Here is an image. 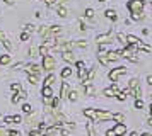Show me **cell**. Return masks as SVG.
Masks as SVG:
<instances>
[{
	"mask_svg": "<svg viewBox=\"0 0 152 136\" xmlns=\"http://www.w3.org/2000/svg\"><path fill=\"white\" fill-rule=\"evenodd\" d=\"M56 68V61L51 54H45L41 60V70L48 72V73H53V70Z\"/></svg>",
	"mask_w": 152,
	"mask_h": 136,
	"instance_id": "1",
	"label": "cell"
},
{
	"mask_svg": "<svg viewBox=\"0 0 152 136\" xmlns=\"http://www.w3.org/2000/svg\"><path fill=\"white\" fill-rule=\"evenodd\" d=\"M145 0H128L126 2V9L130 10V14L133 12H144Z\"/></svg>",
	"mask_w": 152,
	"mask_h": 136,
	"instance_id": "2",
	"label": "cell"
},
{
	"mask_svg": "<svg viewBox=\"0 0 152 136\" xmlns=\"http://www.w3.org/2000/svg\"><path fill=\"white\" fill-rule=\"evenodd\" d=\"M128 72V68L126 67H116V68H113V70H110V73H108V78H110L111 82H118V78L121 77V75H125Z\"/></svg>",
	"mask_w": 152,
	"mask_h": 136,
	"instance_id": "3",
	"label": "cell"
},
{
	"mask_svg": "<svg viewBox=\"0 0 152 136\" xmlns=\"http://www.w3.org/2000/svg\"><path fill=\"white\" fill-rule=\"evenodd\" d=\"M96 121L99 122L113 121V112H110L108 109H96Z\"/></svg>",
	"mask_w": 152,
	"mask_h": 136,
	"instance_id": "4",
	"label": "cell"
},
{
	"mask_svg": "<svg viewBox=\"0 0 152 136\" xmlns=\"http://www.w3.org/2000/svg\"><path fill=\"white\" fill-rule=\"evenodd\" d=\"M75 70H77V78L82 82L84 78H86V75H87V68H86V61H82V60H77L75 63Z\"/></svg>",
	"mask_w": 152,
	"mask_h": 136,
	"instance_id": "5",
	"label": "cell"
},
{
	"mask_svg": "<svg viewBox=\"0 0 152 136\" xmlns=\"http://www.w3.org/2000/svg\"><path fill=\"white\" fill-rule=\"evenodd\" d=\"M113 41V31H106V33H101L96 36V43L97 44H110Z\"/></svg>",
	"mask_w": 152,
	"mask_h": 136,
	"instance_id": "6",
	"label": "cell"
},
{
	"mask_svg": "<svg viewBox=\"0 0 152 136\" xmlns=\"http://www.w3.org/2000/svg\"><path fill=\"white\" fill-rule=\"evenodd\" d=\"M22 70L28 75H39L41 73V65H38V63H26Z\"/></svg>",
	"mask_w": 152,
	"mask_h": 136,
	"instance_id": "7",
	"label": "cell"
},
{
	"mask_svg": "<svg viewBox=\"0 0 152 136\" xmlns=\"http://www.w3.org/2000/svg\"><path fill=\"white\" fill-rule=\"evenodd\" d=\"M120 56H121V58H126V60L132 61V63H138V61H140V58H138L133 51H130L128 48H123V49L120 51Z\"/></svg>",
	"mask_w": 152,
	"mask_h": 136,
	"instance_id": "8",
	"label": "cell"
},
{
	"mask_svg": "<svg viewBox=\"0 0 152 136\" xmlns=\"http://www.w3.org/2000/svg\"><path fill=\"white\" fill-rule=\"evenodd\" d=\"M118 92H120V87H118L116 82H113L110 87L104 88V90H103V95H104V97H110V99H111V97H116Z\"/></svg>",
	"mask_w": 152,
	"mask_h": 136,
	"instance_id": "9",
	"label": "cell"
},
{
	"mask_svg": "<svg viewBox=\"0 0 152 136\" xmlns=\"http://www.w3.org/2000/svg\"><path fill=\"white\" fill-rule=\"evenodd\" d=\"M51 97H53V90H51V87H43L41 88V101H43L45 106L51 101Z\"/></svg>",
	"mask_w": 152,
	"mask_h": 136,
	"instance_id": "10",
	"label": "cell"
},
{
	"mask_svg": "<svg viewBox=\"0 0 152 136\" xmlns=\"http://www.w3.org/2000/svg\"><path fill=\"white\" fill-rule=\"evenodd\" d=\"M111 129H113L115 136H125L126 135V124H121V122H116Z\"/></svg>",
	"mask_w": 152,
	"mask_h": 136,
	"instance_id": "11",
	"label": "cell"
},
{
	"mask_svg": "<svg viewBox=\"0 0 152 136\" xmlns=\"http://www.w3.org/2000/svg\"><path fill=\"white\" fill-rule=\"evenodd\" d=\"M50 34H51L53 38H60V36H63V34H65L63 26H58V24H55V26H50Z\"/></svg>",
	"mask_w": 152,
	"mask_h": 136,
	"instance_id": "12",
	"label": "cell"
},
{
	"mask_svg": "<svg viewBox=\"0 0 152 136\" xmlns=\"http://www.w3.org/2000/svg\"><path fill=\"white\" fill-rule=\"evenodd\" d=\"M82 92L87 97H94L96 95V87H94V83H86V85H82Z\"/></svg>",
	"mask_w": 152,
	"mask_h": 136,
	"instance_id": "13",
	"label": "cell"
},
{
	"mask_svg": "<svg viewBox=\"0 0 152 136\" xmlns=\"http://www.w3.org/2000/svg\"><path fill=\"white\" fill-rule=\"evenodd\" d=\"M36 31H38V34L41 36L43 39H46V38H53L51 34H50V26H39V27H36Z\"/></svg>",
	"mask_w": 152,
	"mask_h": 136,
	"instance_id": "14",
	"label": "cell"
},
{
	"mask_svg": "<svg viewBox=\"0 0 152 136\" xmlns=\"http://www.w3.org/2000/svg\"><path fill=\"white\" fill-rule=\"evenodd\" d=\"M70 88H72V87L69 85V82L63 80V82H62V87H60V95H58V97H60V99H67V95H69Z\"/></svg>",
	"mask_w": 152,
	"mask_h": 136,
	"instance_id": "15",
	"label": "cell"
},
{
	"mask_svg": "<svg viewBox=\"0 0 152 136\" xmlns=\"http://www.w3.org/2000/svg\"><path fill=\"white\" fill-rule=\"evenodd\" d=\"M82 114L89 119V121H92V122H96V109H92V107H86L82 111Z\"/></svg>",
	"mask_w": 152,
	"mask_h": 136,
	"instance_id": "16",
	"label": "cell"
},
{
	"mask_svg": "<svg viewBox=\"0 0 152 136\" xmlns=\"http://www.w3.org/2000/svg\"><path fill=\"white\" fill-rule=\"evenodd\" d=\"M62 60L65 61V63H75V54H74V51H65V53H62Z\"/></svg>",
	"mask_w": 152,
	"mask_h": 136,
	"instance_id": "17",
	"label": "cell"
},
{
	"mask_svg": "<svg viewBox=\"0 0 152 136\" xmlns=\"http://www.w3.org/2000/svg\"><path fill=\"white\" fill-rule=\"evenodd\" d=\"M106 58H108V61L110 63H113V61H118V60H121V56H120V51H113V49H110L108 53H106Z\"/></svg>",
	"mask_w": 152,
	"mask_h": 136,
	"instance_id": "18",
	"label": "cell"
},
{
	"mask_svg": "<svg viewBox=\"0 0 152 136\" xmlns=\"http://www.w3.org/2000/svg\"><path fill=\"white\" fill-rule=\"evenodd\" d=\"M79 97H80L79 90H77V88H70V92H69V95H67V99H69L72 104H75V102L79 101Z\"/></svg>",
	"mask_w": 152,
	"mask_h": 136,
	"instance_id": "19",
	"label": "cell"
},
{
	"mask_svg": "<svg viewBox=\"0 0 152 136\" xmlns=\"http://www.w3.org/2000/svg\"><path fill=\"white\" fill-rule=\"evenodd\" d=\"M104 15H106V19L113 20V22L118 20V12L115 10V9H106V10H104Z\"/></svg>",
	"mask_w": 152,
	"mask_h": 136,
	"instance_id": "20",
	"label": "cell"
},
{
	"mask_svg": "<svg viewBox=\"0 0 152 136\" xmlns=\"http://www.w3.org/2000/svg\"><path fill=\"white\" fill-rule=\"evenodd\" d=\"M113 121L115 122H121V124H126V116L123 112H113Z\"/></svg>",
	"mask_w": 152,
	"mask_h": 136,
	"instance_id": "21",
	"label": "cell"
},
{
	"mask_svg": "<svg viewBox=\"0 0 152 136\" xmlns=\"http://www.w3.org/2000/svg\"><path fill=\"white\" fill-rule=\"evenodd\" d=\"M97 61H99V65H103V67H108V65H110V61L106 58V53H104V51H97Z\"/></svg>",
	"mask_w": 152,
	"mask_h": 136,
	"instance_id": "22",
	"label": "cell"
},
{
	"mask_svg": "<svg viewBox=\"0 0 152 136\" xmlns=\"http://www.w3.org/2000/svg\"><path fill=\"white\" fill-rule=\"evenodd\" d=\"M10 61H12V58H10V54H9V53L0 54V65H2V67H7V65H10Z\"/></svg>",
	"mask_w": 152,
	"mask_h": 136,
	"instance_id": "23",
	"label": "cell"
},
{
	"mask_svg": "<svg viewBox=\"0 0 152 136\" xmlns=\"http://www.w3.org/2000/svg\"><path fill=\"white\" fill-rule=\"evenodd\" d=\"M137 87H140V80H138L137 77H133V78H130V82H128V87H126V88L133 92V90H135Z\"/></svg>",
	"mask_w": 152,
	"mask_h": 136,
	"instance_id": "24",
	"label": "cell"
},
{
	"mask_svg": "<svg viewBox=\"0 0 152 136\" xmlns=\"http://www.w3.org/2000/svg\"><path fill=\"white\" fill-rule=\"evenodd\" d=\"M144 19H145V14L144 12H133L130 15L132 22H140V20H144Z\"/></svg>",
	"mask_w": 152,
	"mask_h": 136,
	"instance_id": "25",
	"label": "cell"
},
{
	"mask_svg": "<svg viewBox=\"0 0 152 136\" xmlns=\"http://www.w3.org/2000/svg\"><path fill=\"white\" fill-rule=\"evenodd\" d=\"M50 102H51V104H50V107L51 109H62L60 107V106H62V99H60V97H55V95H53Z\"/></svg>",
	"mask_w": 152,
	"mask_h": 136,
	"instance_id": "26",
	"label": "cell"
},
{
	"mask_svg": "<svg viewBox=\"0 0 152 136\" xmlns=\"http://www.w3.org/2000/svg\"><path fill=\"white\" fill-rule=\"evenodd\" d=\"M33 112H34L33 106H31L29 102H24V104H22V114H24V116H29V114H33Z\"/></svg>",
	"mask_w": 152,
	"mask_h": 136,
	"instance_id": "27",
	"label": "cell"
},
{
	"mask_svg": "<svg viewBox=\"0 0 152 136\" xmlns=\"http://www.w3.org/2000/svg\"><path fill=\"white\" fill-rule=\"evenodd\" d=\"M55 80H56V77L53 73H50L46 78H45V82H43V87H51L53 83H55Z\"/></svg>",
	"mask_w": 152,
	"mask_h": 136,
	"instance_id": "28",
	"label": "cell"
},
{
	"mask_svg": "<svg viewBox=\"0 0 152 136\" xmlns=\"http://www.w3.org/2000/svg\"><path fill=\"white\" fill-rule=\"evenodd\" d=\"M126 43L128 44H133V46H138L140 39H138L137 36H133V34H126Z\"/></svg>",
	"mask_w": 152,
	"mask_h": 136,
	"instance_id": "29",
	"label": "cell"
},
{
	"mask_svg": "<svg viewBox=\"0 0 152 136\" xmlns=\"http://www.w3.org/2000/svg\"><path fill=\"white\" fill-rule=\"evenodd\" d=\"M60 77H62L63 80L70 78V77H72V68H70V67H65V68L62 70V72H60Z\"/></svg>",
	"mask_w": 152,
	"mask_h": 136,
	"instance_id": "30",
	"label": "cell"
},
{
	"mask_svg": "<svg viewBox=\"0 0 152 136\" xmlns=\"http://www.w3.org/2000/svg\"><path fill=\"white\" fill-rule=\"evenodd\" d=\"M115 38H116V41H118V43H121L123 46L128 44V43H126V34H125V33H116V34H115Z\"/></svg>",
	"mask_w": 152,
	"mask_h": 136,
	"instance_id": "31",
	"label": "cell"
},
{
	"mask_svg": "<svg viewBox=\"0 0 152 136\" xmlns=\"http://www.w3.org/2000/svg\"><path fill=\"white\" fill-rule=\"evenodd\" d=\"M0 43H2V44H4V48H5V49H7V53H10V51H12V43H10V41H9V38L7 36H5V38H4V39H0Z\"/></svg>",
	"mask_w": 152,
	"mask_h": 136,
	"instance_id": "32",
	"label": "cell"
},
{
	"mask_svg": "<svg viewBox=\"0 0 152 136\" xmlns=\"http://www.w3.org/2000/svg\"><path fill=\"white\" fill-rule=\"evenodd\" d=\"M55 10H56V14H58L60 17H67V15H69V9H67V7H63V5L56 7Z\"/></svg>",
	"mask_w": 152,
	"mask_h": 136,
	"instance_id": "33",
	"label": "cell"
},
{
	"mask_svg": "<svg viewBox=\"0 0 152 136\" xmlns=\"http://www.w3.org/2000/svg\"><path fill=\"white\" fill-rule=\"evenodd\" d=\"M74 44H75L77 48H80V49H87V41L86 39H77V41H74Z\"/></svg>",
	"mask_w": 152,
	"mask_h": 136,
	"instance_id": "34",
	"label": "cell"
},
{
	"mask_svg": "<svg viewBox=\"0 0 152 136\" xmlns=\"http://www.w3.org/2000/svg\"><path fill=\"white\" fill-rule=\"evenodd\" d=\"M89 27H87V24H86V20H84V17H79V31L80 33H86Z\"/></svg>",
	"mask_w": 152,
	"mask_h": 136,
	"instance_id": "35",
	"label": "cell"
},
{
	"mask_svg": "<svg viewBox=\"0 0 152 136\" xmlns=\"http://www.w3.org/2000/svg\"><path fill=\"white\" fill-rule=\"evenodd\" d=\"M34 31H36V26L33 24V22H28V24H24V33L31 34V33H34Z\"/></svg>",
	"mask_w": 152,
	"mask_h": 136,
	"instance_id": "36",
	"label": "cell"
},
{
	"mask_svg": "<svg viewBox=\"0 0 152 136\" xmlns=\"http://www.w3.org/2000/svg\"><path fill=\"white\" fill-rule=\"evenodd\" d=\"M28 82L31 85H38V82H39V75H28Z\"/></svg>",
	"mask_w": 152,
	"mask_h": 136,
	"instance_id": "37",
	"label": "cell"
},
{
	"mask_svg": "<svg viewBox=\"0 0 152 136\" xmlns=\"http://www.w3.org/2000/svg\"><path fill=\"white\" fill-rule=\"evenodd\" d=\"M86 19H89V20H94V15H96V12H94V9H86Z\"/></svg>",
	"mask_w": 152,
	"mask_h": 136,
	"instance_id": "38",
	"label": "cell"
},
{
	"mask_svg": "<svg viewBox=\"0 0 152 136\" xmlns=\"http://www.w3.org/2000/svg\"><path fill=\"white\" fill-rule=\"evenodd\" d=\"M10 90H12V92H14V94H17V92H21L22 90V87H21V83H19V82H17V83H10Z\"/></svg>",
	"mask_w": 152,
	"mask_h": 136,
	"instance_id": "39",
	"label": "cell"
},
{
	"mask_svg": "<svg viewBox=\"0 0 152 136\" xmlns=\"http://www.w3.org/2000/svg\"><path fill=\"white\" fill-rule=\"evenodd\" d=\"M38 54H41V56H45V54H50V49L45 44H41V46L38 48Z\"/></svg>",
	"mask_w": 152,
	"mask_h": 136,
	"instance_id": "40",
	"label": "cell"
},
{
	"mask_svg": "<svg viewBox=\"0 0 152 136\" xmlns=\"http://www.w3.org/2000/svg\"><path fill=\"white\" fill-rule=\"evenodd\" d=\"M133 107H135V109H144L145 107L144 101H142V99H135V102H133Z\"/></svg>",
	"mask_w": 152,
	"mask_h": 136,
	"instance_id": "41",
	"label": "cell"
},
{
	"mask_svg": "<svg viewBox=\"0 0 152 136\" xmlns=\"http://www.w3.org/2000/svg\"><path fill=\"white\" fill-rule=\"evenodd\" d=\"M126 97H128V95L125 94L123 90H120V92L116 94V101H120V102H125V101H126Z\"/></svg>",
	"mask_w": 152,
	"mask_h": 136,
	"instance_id": "42",
	"label": "cell"
},
{
	"mask_svg": "<svg viewBox=\"0 0 152 136\" xmlns=\"http://www.w3.org/2000/svg\"><path fill=\"white\" fill-rule=\"evenodd\" d=\"M28 54L31 56V58H36V56H38V49H36L34 46H29V49H28Z\"/></svg>",
	"mask_w": 152,
	"mask_h": 136,
	"instance_id": "43",
	"label": "cell"
},
{
	"mask_svg": "<svg viewBox=\"0 0 152 136\" xmlns=\"http://www.w3.org/2000/svg\"><path fill=\"white\" fill-rule=\"evenodd\" d=\"M10 102H12V104H19V102H22L21 95H19V94H14L12 97H10Z\"/></svg>",
	"mask_w": 152,
	"mask_h": 136,
	"instance_id": "44",
	"label": "cell"
},
{
	"mask_svg": "<svg viewBox=\"0 0 152 136\" xmlns=\"http://www.w3.org/2000/svg\"><path fill=\"white\" fill-rule=\"evenodd\" d=\"M7 136H22L19 129H7Z\"/></svg>",
	"mask_w": 152,
	"mask_h": 136,
	"instance_id": "45",
	"label": "cell"
},
{
	"mask_svg": "<svg viewBox=\"0 0 152 136\" xmlns=\"http://www.w3.org/2000/svg\"><path fill=\"white\" fill-rule=\"evenodd\" d=\"M4 122H7V124H15L14 116H4Z\"/></svg>",
	"mask_w": 152,
	"mask_h": 136,
	"instance_id": "46",
	"label": "cell"
},
{
	"mask_svg": "<svg viewBox=\"0 0 152 136\" xmlns=\"http://www.w3.org/2000/svg\"><path fill=\"white\" fill-rule=\"evenodd\" d=\"M24 65H26L24 61H19V63H14V65H12V68H14V70H21V68H24Z\"/></svg>",
	"mask_w": 152,
	"mask_h": 136,
	"instance_id": "47",
	"label": "cell"
},
{
	"mask_svg": "<svg viewBox=\"0 0 152 136\" xmlns=\"http://www.w3.org/2000/svg\"><path fill=\"white\" fill-rule=\"evenodd\" d=\"M29 38H31V34L24 33V31H22V33H21V36H19V39H21V41H28Z\"/></svg>",
	"mask_w": 152,
	"mask_h": 136,
	"instance_id": "48",
	"label": "cell"
},
{
	"mask_svg": "<svg viewBox=\"0 0 152 136\" xmlns=\"http://www.w3.org/2000/svg\"><path fill=\"white\" fill-rule=\"evenodd\" d=\"M14 122H15V124H21V122H22V116L15 114V116H14Z\"/></svg>",
	"mask_w": 152,
	"mask_h": 136,
	"instance_id": "49",
	"label": "cell"
},
{
	"mask_svg": "<svg viewBox=\"0 0 152 136\" xmlns=\"http://www.w3.org/2000/svg\"><path fill=\"white\" fill-rule=\"evenodd\" d=\"M145 82H147V85L152 87V75H147V77H145Z\"/></svg>",
	"mask_w": 152,
	"mask_h": 136,
	"instance_id": "50",
	"label": "cell"
},
{
	"mask_svg": "<svg viewBox=\"0 0 152 136\" xmlns=\"http://www.w3.org/2000/svg\"><path fill=\"white\" fill-rule=\"evenodd\" d=\"M4 2H5V4H7V5H14V4H17V2H19V0H4Z\"/></svg>",
	"mask_w": 152,
	"mask_h": 136,
	"instance_id": "51",
	"label": "cell"
},
{
	"mask_svg": "<svg viewBox=\"0 0 152 136\" xmlns=\"http://www.w3.org/2000/svg\"><path fill=\"white\" fill-rule=\"evenodd\" d=\"M0 136H7V129H4L0 126Z\"/></svg>",
	"mask_w": 152,
	"mask_h": 136,
	"instance_id": "52",
	"label": "cell"
},
{
	"mask_svg": "<svg viewBox=\"0 0 152 136\" xmlns=\"http://www.w3.org/2000/svg\"><path fill=\"white\" fill-rule=\"evenodd\" d=\"M106 136H115V133H113V129H108V131H106Z\"/></svg>",
	"mask_w": 152,
	"mask_h": 136,
	"instance_id": "53",
	"label": "cell"
},
{
	"mask_svg": "<svg viewBox=\"0 0 152 136\" xmlns=\"http://www.w3.org/2000/svg\"><path fill=\"white\" fill-rule=\"evenodd\" d=\"M128 136H140V135H138V131H132V133H130Z\"/></svg>",
	"mask_w": 152,
	"mask_h": 136,
	"instance_id": "54",
	"label": "cell"
},
{
	"mask_svg": "<svg viewBox=\"0 0 152 136\" xmlns=\"http://www.w3.org/2000/svg\"><path fill=\"white\" fill-rule=\"evenodd\" d=\"M142 34H144V36H147V34H149V29H147V27H145V29H142Z\"/></svg>",
	"mask_w": 152,
	"mask_h": 136,
	"instance_id": "55",
	"label": "cell"
},
{
	"mask_svg": "<svg viewBox=\"0 0 152 136\" xmlns=\"http://www.w3.org/2000/svg\"><path fill=\"white\" fill-rule=\"evenodd\" d=\"M147 124H149V126H152V116L149 117V121H147Z\"/></svg>",
	"mask_w": 152,
	"mask_h": 136,
	"instance_id": "56",
	"label": "cell"
},
{
	"mask_svg": "<svg viewBox=\"0 0 152 136\" xmlns=\"http://www.w3.org/2000/svg\"><path fill=\"white\" fill-rule=\"evenodd\" d=\"M140 136H152V133H142Z\"/></svg>",
	"mask_w": 152,
	"mask_h": 136,
	"instance_id": "57",
	"label": "cell"
},
{
	"mask_svg": "<svg viewBox=\"0 0 152 136\" xmlns=\"http://www.w3.org/2000/svg\"><path fill=\"white\" fill-rule=\"evenodd\" d=\"M149 114L152 116V104H151V106H149Z\"/></svg>",
	"mask_w": 152,
	"mask_h": 136,
	"instance_id": "58",
	"label": "cell"
},
{
	"mask_svg": "<svg viewBox=\"0 0 152 136\" xmlns=\"http://www.w3.org/2000/svg\"><path fill=\"white\" fill-rule=\"evenodd\" d=\"M97 2H106V0H97Z\"/></svg>",
	"mask_w": 152,
	"mask_h": 136,
	"instance_id": "59",
	"label": "cell"
},
{
	"mask_svg": "<svg viewBox=\"0 0 152 136\" xmlns=\"http://www.w3.org/2000/svg\"><path fill=\"white\" fill-rule=\"evenodd\" d=\"M149 2H151V7H152V0H149Z\"/></svg>",
	"mask_w": 152,
	"mask_h": 136,
	"instance_id": "60",
	"label": "cell"
},
{
	"mask_svg": "<svg viewBox=\"0 0 152 136\" xmlns=\"http://www.w3.org/2000/svg\"><path fill=\"white\" fill-rule=\"evenodd\" d=\"M151 101H152V94H151Z\"/></svg>",
	"mask_w": 152,
	"mask_h": 136,
	"instance_id": "61",
	"label": "cell"
}]
</instances>
